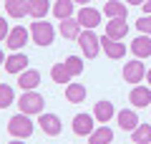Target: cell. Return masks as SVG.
Instances as JSON below:
<instances>
[{
  "instance_id": "obj_1",
  "label": "cell",
  "mask_w": 151,
  "mask_h": 144,
  "mask_svg": "<svg viewBox=\"0 0 151 144\" xmlns=\"http://www.w3.org/2000/svg\"><path fill=\"white\" fill-rule=\"evenodd\" d=\"M18 106H20L23 114H28V116H33V114H43V106H45V99L38 91H23V96L18 99Z\"/></svg>"
},
{
  "instance_id": "obj_2",
  "label": "cell",
  "mask_w": 151,
  "mask_h": 144,
  "mask_svg": "<svg viewBox=\"0 0 151 144\" xmlns=\"http://www.w3.org/2000/svg\"><path fill=\"white\" fill-rule=\"evenodd\" d=\"M33 129H35V124L30 121V116L28 114H15V116L8 121V132H10V137H15V139H28L33 134Z\"/></svg>"
},
{
  "instance_id": "obj_3",
  "label": "cell",
  "mask_w": 151,
  "mask_h": 144,
  "mask_svg": "<svg viewBox=\"0 0 151 144\" xmlns=\"http://www.w3.org/2000/svg\"><path fill=\"white\" fill-rule=\"evenodd\" d=\"M30 38L35 46H50L55 38V28L45 20H35V23H30Z\"/></svg>"
},
{
  "instance_id": "obj_4",
  "label": "cell",
  "mask_w": 151,
  "mask_h": 144,
  "mask_svg": "<svg viewBox=\"0 0 151 144\" xmlns=\"http://www.w3.org/2000/svg\"><path fill=\"white\" fill-rule=\"evenodd\" d=\"M78 46H81V51H83L86 58H96V56L101 53V38H98L93 31H81Z\"/></svg>"
},
{
  "instance_id": "obj_5",
  "label": "cell",
  "mask_w": 151,
  "mask_h": 144,
  "mask_svg": "<svg viewBox=\"0 0 151 144\" xmlns=\"http://www.w3.org/2000/svg\"><path fill=\"white\" fill-rule=\"evenodd\" d=\"M101 15H103V13L96 10V8H91V5H83L81 10L76 13V18H78V23H81L83 31H93V28H98V25H101Z\"/></svg>"
},
{
  "instance_id": "obj_6",
  "label": "cell",
  "mask_w": 151,
  "mask_h": 144,
  "mask_svg": "<svg viewBox=\"0 0 151 144\" xmlns=\"http://www.w3.org/2000/svg\"><path fill=\"white\" fill-rule=\"evenodd\" d=\"M144 76H146V66L141 63V58L126 61V66H124V81L126 84H141Z\"/></svg>"
},
{
  "instance_id": "obj_7",
  "label": "cell",
  "mask_w": 151,
  "mask_h": 144,
  "mask_svg": "<svg viewBox=\"0 0 151 144\" xmlns=\"http://www.w3.org/2000/svg\"><path fill=\"white\" fill-rule=\"evenodd\" d=\"M38 127L43 129L45 137H58L60 129H63V124H60V119L55 116V114L43 111V114H38Z\"/></svg>"
},
{
  "instance_id": "obj_8",
  "label": "cell",
  "mask_w": 151,
  "mask_h": 144,
  "mask_svg": "<svg viewBox=\"0 0 151 144\" xmlns=\"http://www.w3.org/2000/svg\"><path fill=\"white\" fill-rule=\"evenodd\" d=\"M28 38H30V31H25V25H15V28H10V33H8L5 46L15 53V51H20V48L28 43Z\"/></svg>"
},
{
  "instance_id": "obj_9",
  "label": "cell",
  "mask_w": 151,
  "mask_h": 144,
  "mask_svg": "<svg viewBox=\"0 0 151 144\" xmlns=\"http://www.w3.org/2000/svg\"><path fill=\"white\" fill-rule=\"evenodd\" d=\"M101 51H106L108 58L119 61V58L126 56V43H119V41H113V38H108V36H101Z\"/></svg>"
},
{
  "instance_id": "obj_10",
  "label": "cell",
  "mask_w": 151,
  "mask_h": 144,
  "mask_svg": "<svg viewBox=\"0 0 151 144\" xmlns=\"http://www.w3.org/2000/svg\"><path fill=\"white\" fill-rule=\"evenodd\" d=\"M58 31H60V36L65 38V41H78V36H81V23H78V18H65V20H60L58 23Z\"/></svg>"
},
{
  "instance_id": "obj_11",
  "label": "cell",
  "mask_w": 151,
  "mask_h": 144,
  "mask_svg": "<svg viewBox=\"0 0 151 144\" xmlns=\"http://www.w3.org/2000/svg\"><path fill=\"white\" fill-rule=\"evenodd\" d=\"M96 119L91 116V114H76L73 116V134H78V137H88V134L96 129Z\"/></svg>"
},
{
  "instance_id": "obj_12",
  "label": "cell",
  "mask_w": 151,
  "mask_h": 144,
  "mask_svg": "<svg viewBox=\"0 0 151 144\" xmlns=\"http://www.w3.org/2000/svg\"><path fill=\"white\" fill-rule=\"evenodd\" d=\"M129 101L134 104L136 109L151 106V89H149V86H134L131 94H129Z\"/></svg>"
},
{
  "instance_id": "obj_13",
  "label": "cell",
  "mask_w": 151,
  "mask_h": 144,
  "mask_svg": "<svg viewBox=\"0 0 151 144\" xmlns=\"http://www.w3.org/2000/svg\"><path fill=\"white\" fill-rule=\"evenodd\" d=\"M18 86L23 91H35L40 86V71L35 68H25L23 73H18Z\"/></svg>"
},
{
  "instance_id": "obj_14",
  "label": "cell",
  "mask_w": 151,
  "mask_h": 144,
  "mask_svg": "<svg viewBox=\"0 0 151 144\" xmlns=\"http://www.w3.org/2000/svg\"><path fill=\"white\" fill-rule=\"evenodd\" d=\"M126 33H129V23H126V18H111V20L106 23V36L113 38V41L126 38Z\"/></svg>"
},
{
  "instance_id": "obj_15",
  "label": "cell",
  "mask_w": 151,
  "mask_h": 144,
  "mask_svg": "<svg viewBox=\"0 0 151 144\" xmlns=\"http://www.w3.org/2000/svg\"><path fill=\"white\" fill-rule=\"evenodd\" d=\"M131 53H134L136 58H149L151 56V36L141 33L139 38H134V41H131Z\"/></svg>"
},
{
  "instance_id": "obj_16",
  "label": "cell",
  "mask_w": 151,
  "mask_h": 144,
  "mask_svg": "<svg viewBox=\"0 0 151 144\" xmlns=\"http://www.w3.org/2000/svg\"><path fill=\"white\" fill-rule=\"evenodd\" d=\"M5 71L8 73H23L25 71V66H28V56L25 53H20V51H15V53H10L5 58Z\"/></svg>"
},
{
  "instance_id": "obj_17",
  "label": "cell",
  "mask_w": 151,
  "mask_h": 144,
  "mask_svg": "<svg viewBox=\"0 0 151 144\" xmlns=\"http://www.w3.org/2000/svg\"><path fill=\"white\" fill-rule=\"evenodd\" d=\"M116 121H119V127L124 129V132H134V129L141 124L134 109H121V111L116 114Z\"/></svg>"
},
{
  "instance_id": "obj_18",
  "label": "cell",
  "mask_w": 151,
  "mask_h": 144,
  "mask_svg": "<svg viewBox=\"0 0 151 144\" xmlns=\"http://www.w3.org/2000/svg\"><path fill=\"white\" fill-rule=\"evenodd\" d=\"M113 116H116V109H113L111 101H106V99H103V101L96 104V109H93V119H96L98 124H108Z\"/></svg>"
},
{
  "instance_id": "obj_19",
  "label": "cell",
  "mask_w": 151,
  "mask_h": 144,
  "mask_svg": "<svg viewBox=\"0 0 151 144\" xmlns=\"http://www.w3.org/2000/svg\"><path fill=\"white\" fill-rule=\"evenodd\" d=\"M111 142H113V132L106 127V124L96 127L91 134H88V144H111Z\"/></svg>"
},
{
  "instance_id": "obj_20",
  "label": "cell",
  "mask_w": 151,
  "mask_h": 144,
  "mask_svg": "<svg viewBox=\"0 0 151 144\" xmlns=\"http://www.w3.org/2000/svg\"><path fill=\"white\" fill-rule=\"evenodd\" d=\"M86 86L83 84H68L65 86V99H68V104H83L86 101Z\"/></svg>"
},
{
  "instance_id": "obj_21",
  "label": "cell",
  "mask_w": 151,
  "mask_h": 144,
  "mask_svg": "<svg viewBox=\"0 0 151 144\" xmlns=\"http://www.w3.org/2000/svg\"><path fill=\"white\" fill-rule=\"evenodd\" d=\"M48 10H50L48 0H28V15L35 18V20H43L48 15Z\"/></svg>"
},
{
  "instance_id": "obj_22",
  "label": "cell",
  "mask_w": 151,
  "mask_h": 144,
  "mask_svg": "<svg viewBox=\"0 0 151 144\" xmlns=\"http://www.w3.org/2000/svg\"><path fill=\"white\" fill-rule=\"evenodd\" d=\"M73 10H76V3H73V0H55V5H53V15L58 18V20L73 18Z\"/></svg>"
},
{
  "instance_id": "obj_23",
  "label": "cell",
  "mask_w": 151,
  "mask_h": 144,
  "mask_svg": "<svg viewBox=\"0 0 151 144\" xmlns=\"http://www.w3.org/2000/svg\"><path fill=\"white\" fill-rule=\"evenodd\" d=\"M5 13L10 18H25L28 15V0H5Z\"/></svg>"
},
{
  "instance_id": "obj_24",
  "label": "cell",
  "mask_w": 151,
  "mask_h": 144,
  "mask_svg": "<svg viewBox=\"0 0 151 144\" xmlns=\"http://www.w3.org/2000/svg\"><path fill=\"white\" fill-rule=\"evenodd\" d=\"M131 142L134 144H151V124H139L131 132Z\"/></svg>"
},
{
  "instance_id": "obj_25",
  "label": "cell",
  "mask_w": 151,
  "mask_h": 144,
  "mask_svg": "<svg viewBox=\"0 0 151 144\" xmlns=\"http://www.w3.org/2000/svg\"><path fill=\"white\" fill-rule=\"evenodd\" d=\"M103 13H106V18H126V3L108 0L106 5H103Z\"/></svg>"
},
{
  "instance_id": "obj_26",
  "label": "cell",
  "mask_w": 151,
  "mask_h": 144,
  "mask_svg": "<svg viewBox=\"0 0 151 144\" xmlns=\"http://www.w3.org/2000/svg\"><path fill=\"white\" fill-rule=\"evenodd\" d=\"M50 79H53L55 84H63V86H68V84H70V79H73V76L68 73V68H65L63 63H55L53 68H50Z\"/></svg>"
},
{
  "instance_id": "obj_27",
  "label": "cell",
  "mask_w": 151,
  "mask_h": 144,
  "mask_svg": "<svg viewBox=\"0 0 151 144\" xmlns=\"http://www.w3.org/2000/svg\"><path fill=\"white\" fill-rule=\"evenodd\" d=\"M63 66L68 68L70 76H81V73H83V61L78 58V56H68V58L63 61Z\"/></svg>"
},
{
  "instance_id": "obj_28",
  "label": "cell",
  "mask_w": 151,
  "mask_h": 144,
  "mask_svg": "<svg viewBox=\"0 0 151 144\" xmlns=\"http://www.w3.org/2000/svg\"><path fill=\"white\" fill-rule=\"evenodd\" d=\"M10 104H15V94L8 84H0V109H8Z\"/></svg>"
},
{
  "instance_id": "obj_29",
  "label": "cell",
  "mask_w": 151,
  "mask_h": 144,
  "mask_svg": "<svg viewBox=\"0 0 151 144\" xmlns=\"http://www.w3.org/2000/svg\"><path fill=\"white\" fill-rule=\"evenodd\" d=\"M136 28H139L141 33H146V36H151V15H141L139 20H136Z\"/></svg>"
},
{
  "instance_id": "obj_30",
  "label": "cell",
  "mask_w": 151,
  "mask_h": 144,
  "mask_svg": "<svg viewBox=\"0 0 151 144\" xmlns=\"http://www.w3.org/2000/svg\"><path fill=\"white\" fill-rule=\"evenodd\" d=\"M8 33H10V28H8V23H5V18L0 15V41H5V38H8Z\"/></svg>"
},
{
  "instance_id": "obj_31",
  "label": "cell",
  "mask_w": 151,
  "mask_h": 144,
  "mask_svg": "<svg viewBox=\"0 0 151 144\" xmlns=\"http://www.w3.org/2000/svg\"><path fill=\"white\" fill-rule=\"evenodd\" d=\"M141 8H144V13H146V15H151V0H146V3H144Z\"/></svg>"
},
{
  "instance_id": "obj_32",
  "label": "cell",
  "mask_w": 151,
  "mask_h": 144,
  "mask_svg": "<svg viewBox=\"0 0 151 144\" xmlns=\"http://www.w3.org/2000/svg\"><path fill=\"white\" fill-rule=\"evenodd\" d=\"M126 3H131V5H144L146 0H126Z\"/></svg>"
},
{
  "instance_id": "obj_33",
  "label": "cell",
  "mask_w": 151,
  "mask_h": 144,
  "mask_svg": "<svg viewBox=\"0 0 151 144\" xmlns=\"http://www.w3.org/2000/svg\"><path fill=\"white\" fill-rule=\"evenodd\" d=\"M8 144H25L23 139H13V142H8Z\"/></svg>"
},
{
  "instance_id": "obj_34",
  "label": "cell",
  "mask_w": 151,
  "mask_h": 144,
  "mask_svg": "<svg viewBox=\"0 0 151 144\" xmlns=\"http://www.w3.org/2000/svg\"><path fill=\"white\" fill-rule=\"evenodd\" d=\"M5 63V53H3V51H0V66Z\"/></svg>"
},
{
  "instance_id": "obj_35",
  "label": "cell",
  "mask_w": 151,
  "mask_h": 144,
  "mask_svg": "<svg viewBox=\"0 0 151 144\" xmlns=\"http://www.w3.org/2000/svg\"><path fill=\"white\" fill-rule=\"evenodd\" d=\"M146 81H149V84H151V68L146 71Z\"/></svg>"
},
{
  "instance_id": "obj_36",
  "label": "cell",
  "mask_w": 151,
  "mask_h": 144,
  "mask_svg": "<svg viewBox=\"0 0 151 144\" xmlns=\"http://www.w3.org/2000/svg\"><path fill=\"white\" fill-rule=\"evenodd\" d=\"M73 3H81V5H86V3H91V0H73Z\"/></svg>"
}]
</instances>
